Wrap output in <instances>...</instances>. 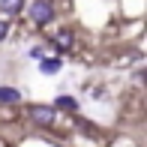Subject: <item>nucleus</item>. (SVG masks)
Wrapping results in <instances>:
<instances>
[{"label":"nucleus","instance_id":"nucleus-1","mask_svg":"<svg viewBox=\"0 0 147 147\" xmlns=\"http://www.w3.org/2000/svg\"><path fill=\"white\" fill-rule=\"evenodd\" d=\"M27 114H30V120H33L36 126H51V123L57 120V111L51 108V105H30Z\"/></svg>","mask_w":147,"mask_h":147},{"label":"nucleus","instance_id":"nucleus-2","mask_svg":"<svg viewBox=\"0 0 147 147\" xmlns=\"http://www.w3.org/2000/svg\"><path fill=\"white\" fill-rule=\"evenodd\" d=\"M51 15H54V6H51V0H36V3L30 6V18L36 24H48Z\"/></svg>","mask_w":147,"mask_h":147},{"label":"nucleus","instance_id":"nucleus-3","mask_svg":"<svg viewBox=\"0 0 147 147\" xmlns=\"http://www.w3.org/2000/svg\"><path fill=\"white\" fill-rule=\"evenodd\" d=\"M0 6H3L6 15H18V12H21V6H24V0H0Z\"/></svg>","mask_w":147,"mask_h":147},{"label":"nucleus","instance_id":"nucleus-4","mask_svg":"<svg viewBox=\"0 0 147 147\" xmlns=\"http://www.w3.org/2000/svg\"><path fill=\"white\" fill-rule=\"evenodd\" d=\"M21 99V93L12 90V87H0V102H18Z\"/></svg>","mask_w":147,"mask_h":147},{"label":"nucleus","instance_id":"nucleus-5","mask_svg":"<svg viewBox=\"0 0 147 147\" xmlns=\"http://www.w3.org/2000/svg\"><path fill=\"white\" fill-rule=\"evenodd\" d=\"M57 105H60V108H66V111H75V108H78V102H75L72 96H60Z\"/></svg>","mask_w":147,"mask_h":147},{"label":"nucleus","instance_id":"nucleus-6","mask_svg":"<svg viewBox=\"0 0 147 147\" xmlns=\"http://www.w3.org/2000/svg\"><path fill=\"white\" fill-rule=\"evenodd\" d=\"M54 42L60 45V48H69V45H72V36L63 30V33H57V36H54Z\"/></svg>","mask_w":147,"mask_h":147},{"label":"nucleus","instance_id":"nucleus-7","mask_svg":"<svg viewBox=\"0 0 147 147\" xmlns=\"http://www.w3.org/2000/svg\"><path fill=\"white\" fill-rule=\"evenodd\" d=\"M60 69V60H45L42 63V72H57Z\"/></svg>","mask_w":147,"mask_h":147},{"label":"nucleus","instance_id":"nucleus-8","mask_svg":"<svg viewBox=\"0 0 147 147\" xmlns=\"http://www.w3.org/2000/svg\"><path fill=\"white\" fill-rule=\"evenodd\" d=\"M6 33H9V24H6L3 18H0V39H6Z\"/></svg>","mask_w":147,"mask_h":147}]
</instances>
